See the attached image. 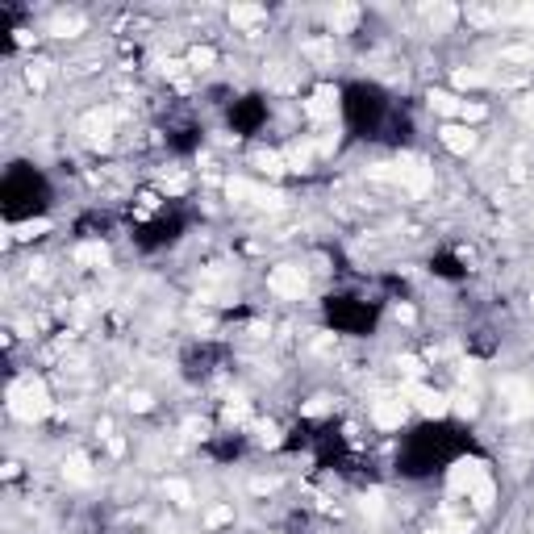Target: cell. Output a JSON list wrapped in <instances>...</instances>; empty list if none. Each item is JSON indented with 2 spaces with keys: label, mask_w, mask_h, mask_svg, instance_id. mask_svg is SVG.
<instances>
[{
  "label": "cell",
  "mask_w": 534,
  "mask_h": 534,
  "mask_svg": "<svg viewBox=\"0 0 534 534\" xmlns=\"http://www.w3.org/2000/svg\"><path fill=\"white\" fill-rule=\"evenodd\" d=\"M405 413H409V405L400 397H380L376 409H372V422H376L380 430H397L400 422H405Z\"/></svg>",
  "instance_id": "6"
},
{
  "label": "cell",
  "mask_w": 534,
  "mask_h": 534,
  "mask_svg": "<svg viewBox=\"0 0 534 534\" xmlns=\"http://www.w3.org/2000/svg\"><path fill=\"white\" fill-rule=\"evenodd\" d=\"M397 367H400V376H405V380H422V372H426L417 355H400V359H397Z\"/></svg>",
  "instance_id": "29"
},
{
  "label": "cell",
  "mask_w": 534,
  "mask_h": 534,
  "mask_svg": "<svg viewBox=\"0 0 534 534\" xmlns=\"http://www.w3.org/2000/svg\"><path fill=\"white\" fill-rule=\"evenodd\" d=\"M225 422H230V426H242V422H251V409H247V400H242V397H234L230 405H225Z\"/></svg>",
  "instance_id": "25"
},
{
  "label": "cell",
  "mask_w": 534,
  "mask_h": 534,
  "mask_svg": "<svg viewBox=\"0 0 534 534\" xmlns=\"http://www.w3.org/2000/svg\"><path fill=\"white\" fill-rule=\"evenodd\" d=\"M251 489H255V492H275V489H280V480H275V476H267V480L259 476V480H255Z\"/></svg>",
  "instance_id": "43"
},
{
  "label": "cell",
  "mask_w": 534,
  "mask_h": 534,
  "mask_svg": "<svg viewBox=\"0 0 534 534\" xmlns=\"http://www.w3.org/2000/svg\"><path fill=\"white\" fill-rule=\"evenodd\" d=\"M213 63H218V50H213V46H196V50L188 54V67H192V71H209Z\"/></svg>",
  "instance_id": "23"
},
{
  "label": "cell",
  "mask_w": 534,
  "mask_h": 534,
  "mask_svg": "<svg viewBox=\"0 0 534 534\" xmlns=\"http://www.w3.org/2000/svg\"><path fill=\"white\" fill-rule=\"evenodd\" d=\"M501 59L505 63H526V59H534V46H509V50H501Z\"/></svg>",
  "instance_id": "33"
},
{
  "label": "cell",
  "mask_w": 534,
  "mask_h": 534,
  "mask_svg": "<svg viewBox=\"0 0 534 534\" xmlns=\"http://www.w3.org/2000/svg\"><path fill=\"white\" fill-rule=\"evenodd\" d=\"M184 439H188V443L205 439V422H184Z\"/></svg>",
  "instance_id": "38"
},
{
  "label": "cell",
  "mask_w": 534,
  "mask_h": 534,
  "mask_svg": "<svg viewBox=\"0 0 534 534\" xmlns=\"http://www.w3.org/2000/svg\"><path fill=\"white\" fill-rule=\"evenodd\" d=\"M225 522H234V509H230V505H213V509L205 514V526H209V530H218Z\"/></svg>",
  "instance_id": "28"
},
{
  "label": "cell",
  "mask_w": 534,
  "mask_h": 534,
  "mask_svg": "<svg viewBox=\"0 0 534 534\" xmlns=\"http://www.w3.org/2000/svg\"><path fill=\"white\" fill-rule=\"evenodd\" d=\"M426 17H430L434 30H451V21H455L459 13H455V4H426Z\"/></svg>",
  "instance_id": "20"
},
{
  "label": "cell",
  "mask_w": 534,
  "mask_h": 534,
  "mask_svg": "<svg viewBox=\"0 0 534 534\" xmlns=\"http://www.w3.org/2000/svg\"><path fill=\"white\" fill-rule=\"evenodd\" d=\"M163 492H167L176 505H192V489H188L184 480H167V485H163Z\"/></svg>",
  "instance_id": "30"
},
{
  "label": "cell",
  "mask_w": 534,
  "mask_h": 534,
  "mask_svg": "<svg viewBox=\"0 0 534 534\" xmlns=\"http://www.w3.org/2000/svg\"><path fill=\"white\" fill-rule=\"evenodd\" d=\"M443 522H446L443 534H472V522H468V518H455V514H446Z\"/></svg>",
  "instance_id": "34"
},
{
  "label": "cell",
  "mask_w": 534,
  "mask_h": 534,
  "mask_svg": "<svg viewBox=\"0 0 534 534\" xmlns=\"http://www.w3.org/2000/svg\"><path fill=\"white\" fill-rule=\"evenodd\" d=\"M109 130H113V109L88 113V117H84V134H88L92 142H109Z\"/></svg>",
  "instance_id": "10"
},
{
  "label": "cell",
  "mask_w": 534,
  "mask_h": 534,
  "mask_svg": "<svg viewBox=\"0 0 534 534\" xmlns=\"http://www.w3.org/2000/svg\"><path fill=\"white\" fill-rule=\"evenodd\" d=\"M446 400H451V409H455V413H463V417H476V409H480L476 388H459L455 397H446Z\"/></svg>",
  "instance_id": "17"
},
{
  "label": "cell",
  "mask_w": 534,
  "mask_h": 534,
  "mask_svg": "<svg viewBox=\"0 0 534 534\" xmlns=\"http://www.w3.org/2000/svg\"><path fill=\"white\" fill-rule=\"evenodd\" d=\"M8 413L21 417V422H38L50 413V397H46L42 380H17L8 388Z\"/></svg>",
  "instance_id": "1"
},
{
  "label": "cell",
  "mask_w": 534,
  "mask_h": 534,
  "mask_svg": "<svg viewBox=\"0 0 534 534\" xmlns=\"http://www.w3.org/2000/svg\"><path fill=\"white\" fill-rule=\"evenodd\" d=\"M485 480H489L485 459H459V463H451V472H446L451 492H472L476 485H485Z\"/></svg>",
  "instance_id": "4"
},
{
  "label": "cell",
  "mask_w": 534,
  "mask_h": 534,
  "mask_svg": "<svg viewBox=\"0 0 534 534\" xmlns=\"http://www.w3.org/2000/svg\"><path fill=\"white\" fill-rule=\"evenodd\" d=\"M251 201L259 209H280L284 205V192H275V188H251Z\"/></svg>",
  "instance_id": "24"
},
{
  "label": "cell",
  "mask_w": 534,
  "mask_h": 534,
  "mask_svg": "<svg viewBox=\"0 0 534 534\" xmlns=\"http://www.w3.org/2000/svg\"><path fill=\"white\" fill-rule=\"evenodd\" d=\"M63 476H67V485H88L92 480V463L84 455H71L67 463H63Z\"/></svg>",
  "instance_id": "12"
},
{
  "label": "cell",
  "mask_w": 534,
  "mask_h": 534,
  "mask_svg": "<svg viewBox=\"0 0 534 534\" xmlns=\"http://www.w3.org/2000/svg\"><path fill=\"white\" fill-rule=\"evenodd\" d=\"M451 80H455V88H485V84H492L489 71H476V67H459Z\"/></svg>",
  "instance_id": "16"
},
{
  "label": "cell",
  "mask_w": 534,
  "mask_h": 534,
  "mask_svg": "<svg viewBox=\"0 0 534 534\" xmlns=\"http://www.w3.org/2000/svg\"><path fill=\"white\" fill-rule=\"evenodd\" d=\"M305 113H309L313 121H334V113H338V92L330 88V84L317 88L309 100H305Z\"/></svg>",
  "instance_id": "7"
},
{
  "label": "cell",
  "mask_w": 534,
  "mask_h": 534,
  "mask_svg": "<svg viewBox=\"0 0 534 534\" xmlns=\"http://www.w3.org/2000/svg\"><path fill=\"white\" fill-rule=\"evenodd\" d=\"M184 188H188V179H184V176H172V179H163V192H172V196H179Z\"/></svg>",
  "instance_id": "40"
},
{
  "label": "cell",
  "mask_w": 534,
  "mask_h": 534,
  "mask_svg": "<svg viewBox=\"0 0 534 534\" xmlns=\"http://www.w3.org/2000/svg\"><path fill=\"white\" fill-rule=\"evenodd\" d=\"M476 376H480V363H459V380L463 384H476Z\"/></svg>",
  "instance_id": "37"
},
{
  "label": "cell",
  "mask_w": 534,
  "mask_h": 534,
  "mask_svg": "<svg viewBox=\"0 0 534 534\" xmlns=\"http://www.w3.org/2000/svg\"><path fill=\"white\" fill-rule=\"evenodd\" d=\"M359 509H363L367 518H380V514H384V492H363V497H359Z\"/></svg>",
  "instance_id": "27"
},
{
  "label": "cell",
  "mask_w": 534,
  "mask_h": 534,
  "mask_svg": "<svg viewBox=\"0 0 534 534\" xmlns=\"http://www.w3.org/2000/svg\"><path fill=\"white\" fill-rule=\"evenodd\" d=\"M393 179H397L409 196H426L430 184H434V172H430L426 159H417V155H400L397 163H393Z\"/></svg>",
  "instance_id": "2"
},
{
  "label": "cell",
  "mask_w": 534,
  "mask_h": 534,
  "mask_svg": "<svg viewBox=\"0 0 534 534\" xmlns=\"http://www.w3.org/2000/svg\"><path fill=\"white\" fill-rule=\"evenodd\" d=\"M367 176L372 179H393V163H376V167H367Z\"/></svg>",
  "instance_id": "42"
},
{
  "label": "cell",
  "mask_w": 534,
  "mask_h": 534,
  "mask_svg": "<svg viewBox=\"0 0 534 534\" xmlns=\"http://www.w3.org/2000/svg\"><path fill=\"white\" fill-rule=\"evenodd\" d=\"M426 534H443V530H426Z\"/></svg>",
  "instance_id": "48"
},
{
  "label": "cell",
  "mask_w": 534,
  "mask_h": 534,
  "mask_svg": "<svg viewBox=\"0 0 534 534\" xmlns=\"http://www.w3.org/2000/svg\"><path fill=\"white\" fill-rule=\"evenodd\" d=\"M393 317H397L400 326H409V321H413L417 313H413V305H397V309H393Z\"/></svg>",
  "instance_id": "44"
},
{
  "label": "cell",
  "mask_w": 534,
  "mask_h": 534,
  "mask_svg": "<svg viewBox=\"0 0 534 534\" xmlns=\"http://www.w3.org/2000/svg\"><path fill=\"white\" fill-rule=\"evenodd\" d=\"M468 501H472V509H476V514H489V509H492V501H497V492H492V480L476 485V489L468 492Z\"/></svg>",
  "instance_id": "19"
},
{
  "label": "cell",
  "mask_w": 534,
  "mask_h": 534,
  "mask_svg": "<svg viewBox=\"0 0 534 534\" xmlns=\"http://www.w3.org/2000/svg\"><path fill=\"white\" fill-rule=\"evenodd\" d=\"M255 439H259L263 446H280L284 443V439H280V426H271V422H259V426H255Z\"/></svg>",
  "instance_id": "31"
},
{
  "label": "cell",
  "mask_w": 534,
  "mask_h": 534,
  "mask_svg": "<svg viewBox=\"0 0 534 534\" xmlns=\"http://www.w3.org/2000/svg\"><path fill=\"white\" fill-rule=\"evenodd\" d=\"M225 196L230 201H251V184L247 179H225Z\"/></svg>",
  "instance_id": "32"
},
{
  "label": "cell",
  "mask_w": 534,
  "mask_h": 534,
  "mask_svg": "<svg viewBox=\"0 0 534 534\" xmlns=\"http://www.w3.org/2000/svg\"><path fill=\"white\" fill-rule=\"evenodd\" d=\"M46 230H50V222H25V225H17V238H38Z\"/></svg>",
  "instance_id": "35"
},
{
  "label": "cell",
  "mask_w": 534,
  "mask_h": 534,
  "mask_svg": "<svg viewBox=\"0 0 534 534\" xmlns=\"http://www.w3.org/2000/svg\"><path fill=\"white\" fill-rule=\"evenodd\" d=\"M130 409L146 413V409H150V397H146V393H130Z\"/></svg>",
  "instance_id": "45"
},
{
  "label": "cell",
  "mask_w": 534,
  "mask_h": 534,
  "mask_svg": "<svg viewBox=\"0 0 534 534\" xmlns=\"http://www.w3.org/2000/svg\"><path fill=\"white\" fill-rule=\"evenodd\" d=\"M25 80H30V88H34V92H42V88H46V76L38 71V67H30V71H25Z\"/></svg>",
  "instance_id": "41"
},
{
  "label": "cell",
  "mask_w": 534,
  "mask_h": 534,
  "mask_svg": "<svg viewBox=\"0 0 534 534\" xmlns=\"http://www.w3.org/2000/svg\"><path fill=\"white\" fill-rule=\"evenodd\" d=\"M492 17H497L492 8H468V21H472V25H489Z\"/></svg>",
  "instance_id": "36"
},
{
  "label": "cell",
  "mask_w": 534,
  "mask_h": 534,
  "mask_svg": "<svg viewBox=\"0 0 534 534\" xmlns=\"http://www.w3.org/2000/svg\"><path fill=\"white\" fill-rule=\"evenodd\" d=\"M230 17H234V25H259L263 21V8L259 4H234Z\"/></svg>",
  "instance_id": "22"
},
{
  "label": "cell",
  "mask_w": 534,
  "mask_h": 534,
  "mask_svg": "<svg viewBox=\"0 0 534 534\" xmlns=\"http://www.w3.org/2000/svg\"><path fill=\"white\" fill-rule=\"evenodd\" d=\"M105 259H109L105 242H80L76 247V263H105Z\"/></svg>",
  "instance_id": "18"
},
{
  "label": "cell",
  "mask_w": 534,
  "mask_h": 534,
  "mask_svg": "<svg viewBox=\"0 0 534 534\" xmlns=\"http://www.w3.org/2000/svg\"><path fill=\"white\" fill-rule=\"evenodd\" d=\"M179 67H184V63H176V59H163V63H159L163 76H179Z\"/></svg>",
  "instance_id": "47"
},
{
  "label": "cell",
  "mask_w": 534,
  "mask_h": 534,
  "mask_svg": "<svg viewBox=\"0 0 534 534\" xmlns=\"http://www.w3.org/2000/svg\"><path fill=\"white\" fill-rule=\"evenodd\" d=\"M355 21H359L355 4H338V8L330 13V30H334V34H351V30H355Z\"/></svg>",
  "instance_id": "11"
},
{
  "label": "cell",
  "mask_w": 534,
  "mask_h": 534,
  "mask_svg": "<svg viewBox=\"0 0 534 534\" xmlns=\"http://www.w3.org/2000/svg\"><path fill=\"white\" fill-rule=\"evenodd\" d=\"M400 400H413L426 417H443L446 409H451V400H446L443 393H430V388H422L417 380H409V384L400 388Z\"/></svg>",
  "instance_id": "5"
},
{
  "label": "cell",
  "mask_w": 534,
  "mask_h": 534,
  "mask_svg": "<svg viewBox=\"0 0 534 534\" xmlns=\"http://www.w3.org/2000/svg\"><path fill=\"white\" fill-rule=\"evenodd\" d=\"M267 284H271V292H275V297H288V301H297V297H305V288H309V275H305V267H297V263H280V267H271Z\"/></svg>",
  "instance_id": "3"
},
{
  "label": "cell",
  "mask_w": 534,
  "mask_h": 534,
  "mask_svg": "<svg viewBox=\"0 0 534 534\" xmlns=\"http://www.w3.org/2000/svg\"><path fill=\"white\" fill-rule=\"evenodd\" d=\"M313 155H317V146H313V142H292V146H288V155H284V163H288V172H309Z\"/></svg>",
  "instance_id": "9"
},
{
  "label": "cell",
  "mask_w": 534,
  "mask_h": 534,
  "mask_svg": "<svg viewBox=\"0 0 534 534\" xmlns=\"http://www.w3.org/2000/svg\"><path fill=\"white\" fill-rule=\"evenodd\" d=\"M84 30V17L80 13H59L54 21H50V34L54 38H71V34H80Z\"/></svg>",
  "instance_id": "14"
},
{
  "label": "cell",
  "mask_w": 534,
  "mask_h": 534,
  "mask_svg": "<svg viewBox=\"0 0 534 534\" xmlns=\"http://www.w3.org/2000/svg\"><path fill=\"white\" fill-rule=\"evenodd\" d=\"M255 167H259L263 176H280V172H288L284 155H275V150H259V155H255Z\"/></svg>",
  "instance_id": "21"
},
{
  "label": "cell",
  "mask_w": 534,
  "mask_h": 534,
  "mask_svg": "<svg viewBox=\"0 0 534 534\" xmlns=\"http://www.w3.org/2000/svg\"><path fill=\"white\" fill-rule=\"evenodd\" d=\"M430 105H434V113H443V117H455V113L463 109V100H459L455 92H443V88H430Z\"/></svg>",
  "instance_id": "15"
},
{
  "label": "cell",
  "mask_w": 534,
  "mask_h": 534,
  "mask_svg": "<svg viewBox=\"0 0 534 534\" xmlns=\"http://www.w3.org/2000/svg\"><path fill=\"white\" fill-rule=\"evenodd\" d=\"M301 54L313 59V63H330V59H334V34H330V38H309V42L301 46Z\"/></svg>",
  "instance_id": "13"
},
{
  "label": "cell",
  "mask_w": 534,
  "mask_h": 534,
  "mask_svg": "<svg viewBox=\"0 0 534 534\" xmlns=\"http://www.w3.org/2000/svg\"><path fill=\"white\" fill-rule=\"evenodd\" d=\"M518 117H526V121L534 117V96H522V100H518Z\"/></svg>",
  "instance_id": "46"
},
{
  "label": "cell",
  "mask_w": 534,
  "mask_h": 534,
  "mask_svg": "<svg viewBox=\"0 0 534 534\" xmlns=\"http://www.w3.org/2000/svg\"><path fill=\"white\" fill-rule=\"evenodd\" d=\"M459 117H463V126H476V121H485V117H489V109H485L480 100H463Z\"/></svg>",
  "instance_id": "26"
},
{
  "label": "cell",
  "mask_w": 534,
  "mask_h": 534,
  "mask_svg": "<svg viewBox=\"0 0 534 534\" xmlns=\"http://www.w3.org/2000/svg\"><path fill=\"white\" fill-rule=\"evenodd\" d=\"M443 146L451 150V155H472L476 150V134H472V126H443Z\"/></svg>",
  "instance_id": "8"
},
{
  "label": "cell",
  "mask_w": 534,
  "mask_h": 534,
  "mask_svg": "<svg viewBox=\"0 0 534 534\" xmlns=\"http://www.w3.org/2000/svg\"><path fill=\"white\" fill-rule=\"evenodd\" d=\"M326 409H330V400H326V397H313V400H305V413H309V417H321Z\"/></svg>",
  "instance_id": "39"
}]
</instances>
